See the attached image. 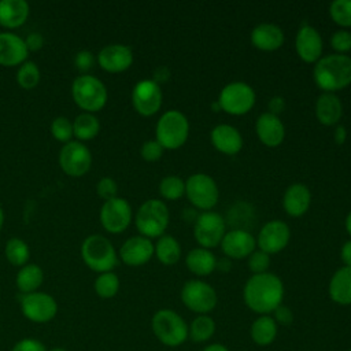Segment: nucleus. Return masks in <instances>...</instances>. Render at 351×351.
Instances as JSON below:
<instances>
[{
  "label": "nucleus",
  "mask_w": 351,
  "mask_h": 351,
  "mask_svg": "<svg viewBox=\"0 0 351 351\" xmlns=\"http://www.w3.org/2000/svg\"><path fill=\"white\" fill-rule=\"evenodd\" d=\"M267 112L280 117V114L285 110V99L282 96H273L267 103Z\"/></svg>",
  "instance_id": "49"
},
{
  "label": "nucleus",
  "mask_w": 351,
  "mask_h": 351,
  "mask_svg": "<svg viewBox=\"0 0 351 351\" xmlns=\"http://www.w3.org/2000/svg\"><path fill=\"white\" fill-rule=\"evenodd\" d=\"M243 299L254 313L269 315L282 304L284 284L278 276L270 271L252 274L244 284Z\"/></svg>",
  "instance_id": "1"
},
{
  "label": "nucleus",
  "mask_w": 351,
  "mask_h": 351,
  "mask_svg": "<svg viewBox=\"0 0 351 351\" xmlns=\"http://www.w3.org/2000/svg\"><path fill=\"white\" fill-rule=\"evenodd\" d=\"M25 44H26V48H27V51L30 52V51H38V49H41L43 48V45H44V37H43V34H40V33H30L26 38H25Z\"/></svg>",
  "instance_id": "48"
},
{
  "label": "nucleus",
  "mask_w": 351,
  "mask_h": 351,
  "mask_svg": "<svg viewBox=\"0 0 351 351\" xmlns=\"http://www.w3.org/2000/svg\"><path fill=\"white\" fill-rule=\"evenodd\" d=\"M315 117L324 126L339 125L343 117V104L336 93L322 92L315 101Z\"/></svg>",
  "instance_id": "26"
},
{
  "label": "nucleus",
  "mask_w": 351,
  "mask_h": 351,
  "mask_svg": "<svg viewBox=\"0 0 351 351\" xmlns=\"http://www.w3.org/2000/svg\"><path fill=\"white\" fill-rule=\"evenodd\" d=\"M210 141L218 152L229 156L239 154L243 148L241 133L237 128L228 123H219L214 126L210 132Z\"/></svg>",
  "instance_id": "23"
},
{
  "label": "nucleus",
  "mask_w": 351,
  "mask_h": 351,
  "mask_svg": "<svg viewBox=\"0 0 351 351\" xmlns=\"http://www.w3.org/2000/svg\"><path fill=\"white\" fill-rule=\"evenodd\" d=\"M49 351H66L64 348H60V347H56V348H52V350H49Z\"/></svg>",
  "instance_id": "57"
},
{
  "label": "nucleus",
  "mask_w": 351,
  "mask_h": 351,
  "mask_svg": "<svg viewBox=\"0 0 351 351\" xmlns=\"http://www.w3.org/2000/svg\"><path fill=\"white\" fill-rule=\"evenodd\" d=\"M163 101L160 85L154 80H141L132 89V104L136 112L143 117L155 115Z\"/></svg>",
  "instance_id": "14"
},
{
  "label": "nucleus",
  "mask_w": 351,
  "mask_h": 351,
  "mask_svg": "<svg viewBox=\"0 0 351 351\" xmlns=\"http://www.w3.org/2000/svg\"><path fill=\"white\" fill-rule=\"evenodd\" d=\"M3 223H4V213H3V208L0 206V230L3 228Z\"/></svg>",
  "instance_id": "55"
},
{
  "label": "nucleus",
  "mask_w": 351,
  "mask_h": 351,
  "mask_svg": "<svg viewBox=\"0 0 351 351\" xmlns=\"http://www.w3.org/2000/svg\"><path fill=\"white\" fill-rule=\"evenodd\" d=\"M217 269L221 270V271H225L228 273L230 269H232V263H230V259L229 258H221V259H217Z\"/></svg>",
  "instance_id": "52"
},
{
  "label": "nucleus",
  "mask_w": 351,
  "mask_h": 351,
  "mask_svg": "<svg viewBox=\"0 0 351 351\" xmlns=\"http://www.w3.org/2000/svg\"><path fill=\"white\" fill-rule=\"evenodd\" d=\"M315 85L328 93H336L351 85V56L330 53L322 56L313 69Z\"/></svg>",
  "instance_id": "2"
},
{
  "label": "nucleus",
  "mask_w": 351,
  "mask_h": 351,
  "mask_svg": "<svg viewBox=\"0 0 351 351\" xmlns=\"http://www.w3.org/2000/svg\"><path fill=\"white\" fill-rule=\"evenodd\" d=\"M295 49L304 63H317L322 58L324 41L319 32L311 25H302L295 37Z\"/></svg>",
  "instance_id": "17"
},
{
  "label": "nucleus",
  "mask_w": 351,
  "mask_h": 351,
  "mask_svg": "<svg viewBox=\"0 0 351 351\" xmlns=\"http://www.w3.org/2000/svg\"><path fill=\"white\" fill-rule=\"evenodd\" d=\"M185 265L197 277H206L217 269V256L211 250L196 247L185 256Z\"/></svg>",
  "instance_id": "29"
},
{
  "label": "nucleus",
  "mask_w": 351,
  "mask_h": 351,
  "mask_svg": "<svg viewBox=\"0 0 351 351\" xmlns=\"http://www.w3.org/2000/svg\"><path fill=\"white\" fill-rule=\"evenodd\" d=\"M100 132V122L95 114L81 112L73 121V134L77 141H88L95 138Z\"/></svg>",
  "instance_id": "32"
},
{
  "label": "nucleus",
  "mask_w": 351,
  "mask_h": 351,
  "mask_svg": "<svg viewBox=\"0 0 351 351\" xmlns=\"http://www.w3.org/2000/svg\"><path fill=\"white\" fill-rule=\"evenodd\" d=\"M189 121L178 110L163 112L155 126V140L165 149L181 148L189 137Z\"/></svg>",
  "instance_id": "4"
},
{
  "label": "nucleus",
  "mask_w": 351,
  "mask_h": 351,
  "mask_svg": "<svg viewBox=\"0 0 351 351\" xmlns=\"http://www.w3.org/2000/svg\"><path fill=\"white\" fill-rule=\"evenodd\" d=\"M270 266V255L261 250H255L248 256V269L252 271V274H261L266 273Z\"/></svg>",
  "instance_id": "42"
},
{
  "label": "nucleus",
  "mask_w": 351,
  "mask_h": 351,
  "mask_svg": "<svg viewBox=\"0 0 351 351\" xmlns=\"http://www.w3.org/2000/svg\"><path fill=\"white\" fill-rule=\"evenodd\" d=\"M51 134L55 140L60 143L71 141L73 134V122L66 117H56L51 122Z\"/></svg>",
  "instance_id": "40"
},
{
  "label": "nucleus",
  "mask_w": 351,
  "mask_h": 351,
  "mask_svg": "<svg viewBox=\"0 0 351 351\" xmlns=\"http://www.w3.org/2000/svg\"><path fill=\"white\" fill-rule=\"evenodd\" d=\"M185 195L193 207L210 211L218 203L219 189L213 177L206 173H195L185 181Z\"/></svg>",
  "instance_id": "9"
},
{
  "label": "nucleus",
  "mask_w": 351,
  "mask_h": 351,
  "mask_svg": "<svg viewBox=\"0 0 351 351\" xmlns=\"http://www.w3.org/2000/svg\"><path fill=\"white\" fill-rule=\"evenodd\" d=\"M330 47L335 53L346 55L351 51V32L346 29H339L330 36Z\"/></svg>",
  "instance_id": "41"
},
{
  "label": "nucleus",
  "mask_w": 351,
  "mask_h": 351,
  "mask_svg": "<svg viewBox=\"0 0 351 351\" xmlns=\"http://www.w3.org/2000/svg\"><path fill=\"white\" fill-rule=\"evenodd\" d=\"M30 7L25 0H0V25L7 29L22 26L29 18Z\"/></svg>",
  "instance_id": "27"
},
{
  "label": "nucleus",
  "mask_w": 351,
  "mask_h": 351,
  "mask_svg": "<svg viewBox=\"0 0 351 351\" xmlns=\"http://www.w3.org/2000/svg\"><path fill=\"white\" fill-rule=\"evenodd\" d=\"M255 100L256 93L254 88L244 81H233L226 84L221 89L217 99L221 111L236 117L250 112L255 106Z\"/></svg>",
  "instance_id": "8"
},
{
  "label": "nucleus",
  "mask_w": 351,
  "mask_h": 351,
  "mask_svg": "<svg viewBox=\"0 0 351 351\" xmlns=\"http://www.w3.org/2000/svg\"><path fill=\"white\" fill-rule=\"evenodd\" d=\"M99 66L107 73H122L133 63V51L125 44H108L97 53Z\"/></svg>",
  "instance_id": "19"
},
{
  "label": "nucleus",
  "mask_w": 351,
  "mask_h": 351,
  "mask_svg": "<svg viewBox=\"0 0 351 351\" xmlns=\"http://www.w3.org/2000/svg\"><path fill=\"white\" fill-rule=\"evenodd\" d=\"M152 330L156 339L169 347L182 344L188 337V325L184 318L173 310H158L152 317Z\"/></svg>",
  "instance_id": "7"
},
{
  "label": "nucleus",
  "mask_w": 351,
  "mask_h": 351,
  "mask_svg": "<svg viewBox=\"0 0 351 351\" xmlns=\"http://www.w3.org/2000/svg\"><path fill=\"white\" fill-rule=\"evenodd\" d=\"M95 292L103 298L110 299L114 298L119 291V278L114 271L100 273L95 280Z\"/></svg>",
  "instance_id": "38"
},
{
  "label": "nucleus",
  "mask_w": 351,
  "mask_h": 351,
  "mask_svg": "<svg viewBox=\"0 0 351 351\" xmlns=\"http://www.w3.org/2000/svg\"><path fill=\"white\" fill-rule=\"evenodd\" d=\"M329 16L340 27H351V0L332 1L329 4Z\"/></svg>",
  "instance_id": "39"
},
{
  "label": "nucleus",
  "mask_w": 351,
  "mask_h": 351,
  "mask_svg": "<svg viewBox=\"0 0 351 351\" xmlns=\"http://www.w3.org/2000/svg\"><path fill=\"white\" fill-rule=\"evenodd\" d=\"M170 222V213L163 200L148 199L137 210L134 223L138 233L147 239H159Z\"/></svg>",
  "instance_id": "3"
},
{
  "label": "nucleus",
  "mask_w": 351,
  "mask_h": 351,
  "mask_svg": "<svg viewBox=\"0 0 351 351\" xmlns=\"http://www.w3.org/2000/svg\"><path fill=\"white\" fill-rule=\"evenodd\" d=\"M214 332H215V322L207 314L197 315L188 326V336L196 343L208 340L214 335Z\"/></svg>",
  "instance_id": "35"
},
{
  "label": "nucleus",
  "mask_w": 351,
  "mask_h": 351,
  "mask_svg": "<svg viewBox=\"0 0 351 351\" xmlns=\"http://www.w3.org/2000/svg\"><path fill=\"white\" fill-rule=\"evenodd\" d=\"M328 292L335 303L341 306L351 304V266H341L333 273Z\"/></svg>",
  "instance_id": "28"
},
{
  "label": "nucleus",
  "mask_w": 351,
  "mask_h": 351,
  "mask_svg": "<svg viewBox=\"0 0 351 351\" xmlns=\"http://www.w3.org/2000/svg\"><path fill=\"white\" fill-rule=\"evenodd\" d=\"M348 351H351V348H350V350H348Z\"/></svg>",
  "instance_id": "58"
},
{
  "label": "nucleus",
  "mask_w": 351,
  "mask_h": 351,
  "mask_svg": "<svg viewBox=\"0 0 351 351\" xmlns=\"http://www.w3.org/2000/svg\"><path fill=\"white\" fill-rule=\"evenodd\" d=\"M21 308L27 319L37 324H44L56 315L58 304L51 295L36 291L22 295Z\"/></svg>",
  "instance_id": "16"
},
{
  "label": "nucleus",
  "mask_w": 351,
  "mask_h": 351,
  "mask_svg": "<svg viewBox=\"0 0 351 351\" xmlns=\"http://www.w3.org/2000/svg\"><path fill=\"white\" fill-rule=\"evenodd\" d=\"M100 223L112 234L122 233L132 222V207L123 197H114L103 203L100 208Z\"/></svg>",
  "instance_id": "13"
},
{
  "label": "nucleus",
  "mask_w": 351,
  "mask_h": 351,
  "mask_svg": "<svg viewBox=\"0 0 351 351\" xmlns=\"http://www.w3.org/2000/svg\"><path fill=\"white\" fill-rule=\"evenodd\" d=\"M333 140L336 144L341 145L347 140V129L343 125H336L333 130Z\"/></svg>",
  "instance_id": "51"
},
{
  "label": "nucleus",
  "mask_w": 351,
  "mask_h": 351,
  "mask_svg": "<svg viewBox=\"0 0 351 351\" xmlns=\"http://www.w3.org/2000/svg\"><path fill=\"white\" fill-rule=\"evenodd\" d=\"M340 258L344 266H351V239L347 240L340 250Z\"/></svg>",
  "instance_id": "50"
},
{
  "label": "nucleus",
  "mask_w": 351,
  "mask_h": 351,
  "mask_svg": "<svg viewBox=\"0 0 351 351\" xmlns=\"http://www.w3.org/2000/svg\"><path fill=\"white\" fill-rule=\"evenodd\" d=\"M277 336V324L270 315H259L251 325V337L258 346H269Z\"/></svg>",
  "instance_id": "33"
},
{
  "label": "nucleus",
  "mask_w": 351,
  "mask_h": 351,
  "mask_svg": "<svg viewBox=\"0 0 351 351\" xmlns=\"http://www.w3.org/2000/svg\"><path fill=\"white\" fill-rule=\"evenodd\" d=\"M219 247L226 258L244 259L256 250V239L245 229H232L225 233Z\"/></svg>",
  "instance_id": "18"
},
{
  "label": "nucleus",
  "mask_w": 351,
  "mask_h": 351,
  "mask_svg": "<svg viewBox=\"0 0 351 351\" xmlns=\"http://www.w3.org/2000/svg\"><path fill=\"white\" fill-rule=\"evenodd\" d=\"M250 40L255 48L261 51L271 52L282 47L285 41V36L282 29L278 25L271 22H262L251 30Z\"/></svg>",
  "instance_id": "24"
},
{
  "label": "nucleus",
  "mask_w": 351,
  "mask_h": 351,
  "mask_svg": "<svg viewBox=\"0 0 351 351\" xmlns=\"http://www.w3.org/2000/svg\"><path fill=\"white\" fill-rule=\"evenodd\" d=\"M12 351H47L44 344L40 343L38 340L34 339H23L21 341H18Z\"/></svg>",
  "instance_id": "47"
},
{
  "label": "nucleus",
  "mask_w": 351,
  "mask_h": 351,
  "mask_svg": "<svg viewBox=\"0 0 351 351\" xmlns=\"http://www.w3.org/2000/svg\"><path fill=\"white\" fill-rule=\"evenodd\" d=\"M121 261L132 267L143 266L154 256V243L141 234L129 237L121 245L118 252Z\"/></svg>",
  "instance_id": "20"
},
{
  "label": "nucleus",
  "mask_w": 351,
  "mask_h": 351,
  "mask_svg": "<svg viewBox=\"0 0 351 351\" xmlns=\"http://www.w3.org/2000/svg\"><path fill=\"white\" fill-rule=\"evenodd\" d=\"M163 151H165V148L154 138V140H147L143 143L140 155L147 162H156L162 158Z\"/></svg>",
  "instance_id": "44"
},
{
  "label": "nucleus",
  "mask_w": 351,
  "mask_h": 351,
  "mask_svg": "<svg viewBox=\"0 0 351 351\" xmlns=\"http://www.w3.org/2000/svg\"><path fill=\"white\" fill-rule=\"evenodd\" d=\"M226 233L225 219L221 214L210 210L202 211L193 221V237L202 248H215Z\"/></svg>",
  "instance_id": "10"
},
{
  "label": "nucleus",
  "mask_w": 351,
  "mask_h": 351,
  "mask_svg": "<svg viewBox=\"0 0 351 351\" xmlns=\"http://www.w3.org/2000/svg\"><path fill=\"white\" fill-rule=\"evenodd\" d=\"M291 240V229L287 222L281 219H271L266 222L256 237L258 250L267 255L281 252Z\"/></svg>",
  "instance_id": "15"
},
{
  "label": "nucleus",
  "mask_w": 351,
  "mask_h": 351,
  "mask_svg": "<svg viewBox=\"0 0 351 351\" xmlns=\"http://www.w3.org/2000/svg\"><path fill=\"white\" fill-rule=\"evenodd\" d=\"M158 189L165 200L176 202L185 195V181L178 176L170 174L160 180Z\"/></svg>",
  "instance_id": "36"
},
{
  "label": "nucleus",
  "mask_w": 351,
  "mask_h": 351,
  "mask_svg": "<svg viewBox=\"0 0 351 351\" xmlns=\"http://www.w3.org/2000/svg\"><path fill=\"white\" fill-rule=\"evenodd\" d=\"M59 166L70 177H82L92 166L90 149L77 140L63 144L59 152Z\"/></svg>",
  "instance_id": "12"
},
{
  "label": "nucleus",
  "mask_w": 351,
  "mask_h": 351,
  "mask_svg": "<svg viewBox=\"0 0 351 351\" xmlns=\"http://www.w3.org/2000/svg\"><path fill=\"white\" fill-rule=\"evenodd\" d=\"M311 204V191L303 182L291 184L282 196L284 211L293 218L304 215Z\"/></svg>",
  "instance_id": "25"
},
{
  "label": "nucleus",
  "mask_w": 351,
  "mask_h": 351,
  "mask_svg": "<svg viewBox=\"0 0 351 351\" xmlns=\"http://www.w3.org/2000/svg\"><path fill=\"white\" fill-rule=\"evenodd\" d=\"M181 300L193 313L207 314L217 306L215 289L203 280H189L181 288Z\"/></svg>",
  "instance_id": "11"
},
{
  "label": "nucleus",
  "mask_w": 351,
  "mask_h": 351,
  "mask_svg": "<svg viewBox=\"0 0 351 351\" xmlns=\"http://www.w3.org/2000/svg\"><path fill=\"white\" fill-rule=\"evenodd\" d=\"M71 96L74 103L84 110V112L100 111L108 99V92L103 81L90 74L77 77L71 84Z\"/></svg>",
  "instance_id": "6"
},
{
  "label": "nucleus",
  "mask_w": 351,
  "mask_h": 351,
  "mask_svg": "<svg viewBox=\"0 0 351 351\" xmlns=\"http://www.w3.org/2000/svg\"><path fill=\"white\" fill-rule=\"evenodd\" d=\"M29 51L25 38L11 32L0 33V66L12 67L26 62Z\"/></svg>",
  "instance_id": "22"
},
{
  "label": "nucleus",
  "mask_w": 351,
  "mask_h": 351,
  "mask_svg": "<svg viewBox=\"0 0 351 351\" xmlns=\"http://www.w3.org/2000/svg\"><path fill=\"white\" fill-rule=\"evenodd\" d=\"M4 254L7 261L14 266H25L30 258V250L25 240L19 237H11L7 240L4 247Z\"/></svg>",
  "instance_id": "34"
},
{
  "label": "nucleus",
  "mask_w": 351,
  "mask_h": 351,
  "mask_svg": "<svg viewBox=\"0 0 351 351\" xmlns=\"http://www.w3.org/2000/svg\"><path fill=\"white\" fill-rule=\"evenodd\" d=\"M273 313H274L273 319L276 321L277 325H278V324H280V325H289V324H292V321H293V314H292L291 308L287 307V306H284V304H280Z\"/></svg>",
  "instance_id": "46"
},
{
  "label": "nucleus",
  "mask_w": 351,
  "mask_h": 351,
  "mask_svg": "<svg viewBox=\"0 0 351 351\" xmlns=\"http://www.w3.org/2000/svg\"><path fill=\"white\" fill-rule=\"evenodd\" d=\"M74 64L75 67L80 70V71H88L93 67L95 64V56L88 49H82L80 52L75 53V58H74Z\"/></svg>",
  "instance_id": "45"
},
{
  "label": "nucleus",
  "mask_w": 351,
  "mask_h": 351,
  "mask_svg": "<svg viewBox=\"0 0 351 351\" xmlns=\"http://www.w3.org/2000/svg\"><path fill=\"white\" fill-rule=\"evenodd\" d=\"M255 133L263 145L276 148L284 141L285 126L278 115L266 111L256 118Z\"/></svg>",
  "instance_id": "21"
},
{
  "label": "nucleus",
  "mask_w": 351,
  "mask_h": 351,
  "mask_svg": "<svg viewBox=\"0 0 351 351\" xmlns=\"http://www.w3.org/2000/svg\"><path fill=\"white\" fill-rule=\"evenodd\" d=\"M40 69L34 62H23L16 71V82L22 89L30 90L34 89L40 82Z\"/></svg>",
  "instance_id": "37"
},
{
  "label": "nucleus",
  "mask_w": 351,
  "mask_h": 351,
  "mask_svg": "<svg viewBox=\"0 0 351 351\" xmlns=\"http://www.w3.org/2000/svg\"><path fill=\"white\" fill-rule=\"evenodd\" d=\"M84 263L96 273L112 271L118 265V254L111 241L101 234H90L81 244Z\"/></svg>",
  "instance_id": "5"
},
{
  "label": "nucleus",
  "mask_w": 351,
  "mask_h": 351,
  "mask_svg": "<svg viewBox=\"0 0 351 351\" xmlns=\"http://www.w3.org/2000/svg\"><path fill=\"white\" fill-rule=\"evenodd\" d=\"M344 226H346V230H347V233L350 234V237H351V211L347 214V217H346V221H344Z\"/></svg>",
  "instance_id": "54"
},
{
  "label": "nucleus",
  "mask_w": 351,
  "mask_h": 351,
  "mask_svg": "<svg viewBox=\"0 0 351 351\" xmlns=\"http://www.w3.org/2000/svg\"><path fill=\"white\" fill-rule=\"evenodd\" d=\"M96 193L104 202L111 200L118 196V184L111 177H101L96 184Z\"/></svg>",
  "instance_id": "43"
},
{
  "label": "nucleus",
  "mask_w": 351,
  "mask_h": 351,
  "mask_svg": "<svg viewBox=\"0 0 351 351\" xmlns=\"http://www.w3.org/2000/svg\"><path fill=\"white\" fill-rule=\"evenodd\" d=\"M154 255L162 265L173 266L181 258V245L174 236L163 234L154 244Z\"/></svg>",
  "instance_id": "30"
},
{
  "label": "nucleus",
  "mask_w": 351,
  "mask_h": 351,
  "mask_svg": "<svg viewBox=\"0 0 351 351\" xmlns=\"http://www.w3.org/2000/svg\"><path fill=\"white\" fill-rule=\"evenodd\" d=\"M213 111H221V107H219V103L215 100V103H213Z\"/></svg>",
  "instance_id": "56"
},
{
  "label": "nucleus",
  "mask_w": 351,
  "mask_h": 351,
  "mask_svg": "<svg viewBox=\"0 0 351 351\" xmlns=\"http://www.w3.org/2000/svg\"><path fill=\"white\" fill-rule=\"evenodd\" d=\"M15 281L19 292H22L23 295L32 293L41 287L44 281V271L36 263H26L19 269Z\"/></svg>",
  "instance_id": "31"
},
{
  "label": "nucleus",
  "mask_w": 351,
  "mask_h": 351,
  "mask_svg": "<svg viewBox=\"0 0 351 351\" xmlns=\"http://www.w3.org/2000/svg\"><path fill=\"white\" fill-rule=\"evenodd\" d=\"M203 351H229V350H228L225 346L219 344V343H214V344L207 346Z\"/></svg>",
  "instance_id": "53"
}]
</instances>
